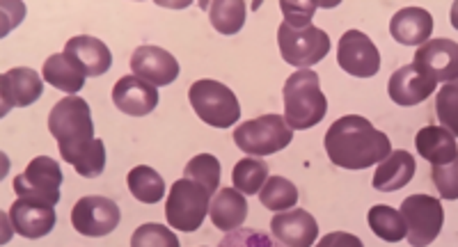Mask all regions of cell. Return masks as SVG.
Segmentation results:
<instances>
[{
    "label": "cell",
    "instance_id": "603a6c76",
    "mask_svg": "<svg viewBox=\"0 0 458 247\" xmlns=\"http://www.w3.org/2000/svg\"><path fill=\"white\" fill-rule=\"evenodd\" d=\"M415 170L417 165L412 154H408L403 149H396L376 167V175L371 183H374V188L378 192L401 191V188H406L411 183L412 176H415Z\"/></svg>",
    "mask_w": 458,
    "mask_h": 247
},
{
    "label": "cell",
    "instance_id": "277c9868",
    "mask_svg": "<svg viewBox=\"0 0 458 247\" xmlns=\"http://www.w3.org/2000/svg\"><path fill=\"white\" fill-rule=\"evenodd\" d=\"M188 101L198 117L216 129H229L241 119V106L236 94L227 85L211 81V78L195 81L188 89Z\"/></svg>",
    "mask_w": 458,
    "mask_h": 247
},
{
    "label": "cell",
    "instance_id": "30bf717a",
    "mask_svg": "<svg viewBox=\"0 0 458 247\" xmlns=\"http://www.w3.org/2000/svg\"><path fill=\"white\" fill-rule=\"evenodd\" d=\"M120 206L101 195L83 197L72 211V225L81 236H108L120 226Z\"/></svg>",
    "mask_w": 458,
    "mask_h": 247
},
{
    "label": "cell",
    "instance_id": "d6a6232c",
    "mask_svg": "<svg viewBox=\"0 0 458 247\" xmlns=\"http://www.w3.org/2000/svg\"><path fill=\"white\" fill-rule=\"evenodd\" d=\"M284 23L289 28H305L310 26L314 12L318 10V3H292V0H282L280 3Z\"/></svg>",
    "mask_w": 458,
    "mask_h": 247
},
{
    "label": "cell",
    "instance_id": "7c38bea8",
    "mask_svg": "<svg viewBox=\"0 0 458 247\" xmlns=\"http://www.w3.org/2000/svg\"><path fill=\"white\" fill-rule=\"evenodd\" d=\"M420 72L427 73L436 82H454L458 76V47L452 39H428L415 51V62Z\"/></svg>",
    "mask_w": 458,
    "mask_h": 247
},
{
    "label": "cell",
    "instance_id": "8992f818",
    "mask_svg": "<svg viewBox=\"0 0 458 247\" xmlns=\"http://www.w3.org/2000/svg\"><path fill=\"white\" fill-rule=\"evenodd\" d=\"M208 204H211V195L204 185L191 179L174 181L165 201L167 225L174 232H198L204 217L208 216Z\"/></svg>",
    "mask_w": 458,
    "mask_h": 247
},
{
    "label": "cell",
    "instance_id": "836d02e7",
    "mask_svg": "<svg viewBox=\"0 0 458 247\" xmlns=\"http://www.w3.org/2000/svg\"><path fill=\"white\" fill-rule=\"evenodd\" d=\"M437 117L445 124V129L456 135V85L449 82L443 92L437 94Z\"/></svg>",
    "mask_w": 458,
    "mask_h": 247
},
{
    "label": "cell",
    "instance_id": "e0dca14e",
    "mask_svg": "<svg viewBox=\"0 0 458 247\" xmlns=\"http://www.w3.org/2000/svg\"><path fill=\"white\" fill-rule=\"evenodd\" d=\"M271 232L284 247H312L318 238V225L312 213L293 209L273 217Z\"/></svg>",
    "mask_w": 458,
    "mask_h": 247
},
{
    "label": "cell",
    "instance_id": "8fae6325",
    "mask_svg": "<svg viewBox=\"0 0 458 247\" xmlns=\"http://www.w3.org/2000/svg\"><path fill=\"white\" fill-rule=\"evenodd\" d=\"M337 64L355 78H371L380 72V53L365 32L346 30L339 37Z\"/></svg>",
    "mask_w": 458,
    "mask_h": 247
},
{
    "label": "cell",
    "instance_id": "4316f807",
    "mask_svg": "<svg viewBox=\"0 0 458 247\" xmlns=\"http://www.w3.org/2000/svg\"><path fill=\"white\" fill-rule=\"evenodd\" d=\"M261 206L273 213H284L293 209L298 201V188L284 176H268L264 188L259 191Z\"/></svg>",
    "mask_w": 458,
    "mask_h": 247
},
{
    "label": "cell",
    "instance_id": "ac0fdd59",
    "mask_svg": "<svg viewBox=\"0 0 458 247\" xmlns=\"http://www.w3.org/2000/svg\"><path fill=\"white\" fill-rule=\"evenodd\" d=\"M10 220L16 234H21L28 241H37V238H44L53 232L57 217L53 206H44L28 200H16L10 206Z\"/></svg>",
    "mask_w": 458,
    "mask_h": 247
},
{
    "label": "cell",
    "instance_id": "3957f363",
    "mask_svg": "<svg viewBox=\"0 0 458 247\" xmlns=\"http://www.w3.org/2000/svg\"><path fill=\"white\" fill-rule=\"evenodd\" d=\"M318 82H321L318 73L312 69H298L286 78L282 97H284V122L292 131L314 129L328 113V101Z\"/></svg>",
    "mask_w": 458,
    "mask_h": 247
},
{
    "label": "cell",
    "instance_id": "ba28073f",
    "mask_svg": "<svg viewBox=\"0 0 458 247\" xmlns=\"http://www.w3.org/2000/svg\"><path fill=\"white\" fill-rule=\"evenodd\" d=\"M64 175L60 163L48 156H37L28 163L23 175L14 179V192L19 200L37 201V204L53 206L60 201V185H63Z\"/></svg>",
    "mask_w": 458,
    "mask_h": 247
},
{
    "label": "cell",
    "instance_id": "83f0119b",
    "mask_svg": "<svg viewBox=\"0 0 458 247\" xmlns=\"http://www.w3.org/2000/svg\"><path fill=\"white\" fill-rule=\"evenodd\" d=\"M369 226L371 232L386 243H399L406 238V222L401 213L392 206L378 204L369 211Z\"/></svg>",
    "mask_w": 458,
    "mask_h": 247
},
{
    "label": "cell",
    "instance_id": "44dd1931",
    "mask_svg": "<svg viewBox=\"0 0 458 247\" xmlns=\"http://www.w3.org/2000/svg\"><path fill=\"white\" fill-rule=\"evenodd\" d=\"M433 19L431 12L422 7H406L399 10L390 21V35L401 47H422L424 41L431 39Z\"/></svg>",
    "mask_w": 458,
    "mask_h": 247
},
{
    "label": "cell",
    "instance_id": "5b68a950",
    "mask_svg": "<svg viewBox=\"0 0 458 247\" xmlns=\"http://www.w3.org/2000/svg\"><path fill=\"white\" fill-rule=\"evenodd\" d=\"M293 140V131L286 126L282 115H261L234 129V142L243 154L264 158L286 149Z\"/></svg>",
    "mask_w": 458,
    "mask_h": 247
},
{
    "label": "cell",
    "instance_id": "f1b7e54d",
    "mask_svg": "<svg viewBox=\"0 0 458 247\" xmlns=\"http://www.w3.org/2000/svg\"><path fill=\"white\" fill-rule=\"evenodd\" d=\"M268 179V165L261 158H243L234 165L232 181L241 195H259Z\"/></svg>",
    "mask_w": 458,
    "mask_h": 247
},
{
    "label": "cell",
    "instance_id": "6da1fadb",
    "mask_svg": "<svg viewBox=\"0 0 458 247\" xmlns=\"http://www.w3.org/2000/svg\"><path fill=\"white\" fill-rule=\"evenodd\" d=\"M48 131L57 140L64 163L73 165L81 176L94 179L106 170L104 140L94 138V122L85 98L67 97L57 101L48 115Z\"/></svg>",
    "mask_w": 458,
    "mask_h": 247
},
{
    "label": "cell",
    "instance_id": "cb8c5ba5",
    "mask_svg": "<svg viewBox=\"0 0 458 247\" xmlns=\"http://www.w3.org/2000/svg\"><path fill=\"white\" fill-rule=\"evenodd\" d=\"M42 73L48 85H53L55 89H63L72 97H76L85 88V78H88L81 72L79 64L64 53H55V55L47 57Z\"/></svg>",
    "mask_w": 458,
    "mask_h": 247
},
{
    "label": "cell",
    "instance_id": "7a4b0ae2",
    "mask_svg": "<svg viewBox=\"0 0 458 247\" xmlns=\"http://www.w3.org/2000/svg\"><path fill=\"white\" fill-rule=\"evenodd\" d=\"M323 144L333 165L344 170H367L392 154L390 138L360 115L339 117L328 129Z\"/></svg>",
    "mask_w": 458,
    "mask_h": 247
},
{
    "label": "cell",
    "instance_id": "1f68e13d",
    "mask_svg": "<svg viewBox=\"0 0 458 247\" xmlns=\"http://www.w3.org/2000/svg\"><path fill=\"white\" fill-rule=\"evenodd\" d=\"M218 247H284L277 238L268 236L261 229H236V232H229L227 236L220 241Z\"/></svg>",
    "mask_w": 458,
    "mask_h": 247
},
{
    "label": "cell",
    "instance_id": "52a82bcc",
    "mask_svg": "<svg viewBox=\"0 0 458 247\" xmlns=\"http://www.w3.org/2000/svg\"><path fill=\"white\" fill-rule=\"evenodd\" d=\"M277 47H280V55L284 57L286 64L308 69L328 55L330 37L317 26L289 28L282 21L280 30H277Z\"/></svg>",
    "mask_w": 458,
    "mask_h": 247
},
{
    "label": "cell",
    "instance_id": "e575fe53",
    "mask_svg": "<svg viewBox=\"0 0 458 247\" xmlns=\"http://www.w3.org/2000/svg\"><path fill=\"white\" fill-rule=\"evenodd\" d=\"M433 181H436L437 191L445 200H456L458 197V163L445 165V167H433Z\"/></svg>",
    "mask_w": 458,
    "mask_h": 247
},
{
    "label": "cell",
    "instance_id": "484cf974",
    "mask_svg": "<svg viewBox=\"0 0 458 247\" xmlns=\"http://www.w3.org/2000/svg\"><path fill=\"white\" fill-rule=\"evenodd\" d=\"M245 10L243 0H216L208 7V19L220 35H236L245 26Z\"/></svg>",
    "mask_w": 458,
    "mask_h": 247
},
{
    "label": "cell",
    "instance_id": "9a60e30c",
    "mask_svg": "<svg viewBox=\"0 0 458 247\" xmlns=\"http://www.w3.org/2000/svg\"><path fill=\"white\" fill-rule=\"evenodd\" d=\"M113 103L117 110L131 117H145L158 106V88L138 76H124L114 82Z\"/></svg>",
    "mask_w": 458,
    "mask_h": 247
},
{
    "label": "cell",
    "instance_id": "f546056e",
    "mask_svg": "<svg viewBox=\"0 0 458 247\" xmlns=\"http://www.w3.org/2000/svg\"><path fill=\"white\" fill-rule=\"evenodd\" d=\"M220 163L214 154H199L183 167V179L204 185L208 195H216L220 185Z\"/></svg>",
    "mask_w": 458,
    "mask_h": 247
},
{
    "label": "cell",
    "instance_id": "4fadbf2b",
    "mask_svg": "<svg viewBox=\"0 0 458 247\" xmlns=\"http://www.w3.org/2000/svg\"><path fill=\"white\" fill-rule=\"evenodd\" d=\"M131 72L154 88L172 85L179 76L177 57L158 47H138L131 55Z\"/></svg>",
    "mask_w": 458,
    "mask_h": 247
},
{
    "label": "cell",
    "instance_id": "4dcf8cb0",
    "mask_svg": "<svg viewBox=\"0 0 458 247\" xmlns=\"http://www.w3.org/2000/svg\"><path fill=\"white\" fill-rule=\"evenodd\" d=\"M131 247H179V238L174 236L170 226L157 225H140L131 236Z\"/></svg>",
    "mask_w": 458,
    "mask_h": 247
},
{
    "label": "cell",
    "instance_id": "5bb4252c",
    "mask_svg": "<svg viewBox=\"0 0 458 247\" xmlns=\"http://www.w3.org/2000/svg\"><path fill=\"white\" fill-rule=\"evenodd\" d=\"M44 82L39 73L32 69L19 67L10 69L0 76V101H3V115L12 108H28L37 98L42 97Z\"/></svg>",
    "mask_w": 458,
    "mask_h": 247
},
{
    "label": "cell",
    "instance_id": "2e32d148",
    "mask_svg": "<svg viewBox=\"0 0 458 247\" xmlns=\"http://www.w3.org/2000/svg\"><path fill=\"white\" fill-rule=\"evenodd\" d=\"M436 85L437 82L431 81L424 72H420L415 64H406V67H399L390 76L387 94H390L396 106L411 108V106L427 101L436 92Z\"/></svg>",
    "mask_w": 458,
    "mask_h": 247
},
{
    "label": "cell",
    "instance_id": "9c48e42d",
    "mask_svg": "<svg viewBox=\"0 0 458 247\" xmlns=\"http://www.w3.org/2000/svg\"><path fill=\"white\" fill-rule=\"evenodd\" d=\"M406 222V238L412 247H427L443 232L445 211L440 200L431 195H411L399 209Z\"/></svg>",
    "mask_w": 458,
    "mask_h": 247
},
{
    "label": "cell",
    "instance_id": "7402d4cb",
    "mask_svg": "<svg viewBox=\"0 0 458 247\" xmlns=\"http://www.w3.org/2000/svg\"><path fill=\"white\" fill-rule=\"evenodd\" d=\"M248 213H250L248 211V200H245V195H241L236 188H223V191L216 192L211 204H208L211 222L225 234L241 229V225L245 222Z\"/></svg>",
    "mask_w": 458,
    "mask_h": 247
},
{
    "label": "cell",
    "instance_id": "d590c367",
    "mask_svg": "<svg viewBox=\"0 0 458 247\" xmlns=\"http://www.w3.org/2000/svg\"><path fill=\"white\" fill-rule=\"evenodd\" d=\"M317 247H365L358 236L349 232H330L318 241Z\"/></svg>",
    "mask_w": 458,
    "mask_h": 247
},
{
    "label": "cell",
    "instance_id": "d6986e66",
    "mask_svg": "<svg viewBox=\"0 0 458 247\" xmlns=\"http://www.w3.org/2000/svg\"><path fill=\"white\" fill-rule=\"evenodd\" d=\"M64 55L72 57L79 64L85 76H104L113 67V53L104 41L89 35L72 37L64 47Z\"/></svg>",
    "mask_w": 458,
    "mask_h": 247
},
{
    "label": "cell",
    "instance_id": "ffe728a7",
    "mask_svg": "<svg viewBox=\"0 0 458 247\" xmlns=\"http://www.w3.org/2000/svg\"><path fill=\"white\" fill-rule=\"evenodd\" d=\"M417 154L433 165V167H445V165L458 163V142L456 135L445 126H424L415 138Z\"/></svg>",
    "mask_w": 458,
    "mask_h": 247
},
{
    "label": "cell",
    "instance_id": "d4e9b609",
    "mask_svg": "<svg viewBox=\"0 0 458 247\" xmlns=\"http://www.w3.org/2000/svg\"><path fill=\"white\" fill-rule=\"evenodd\" d=\"M126 183H129L131 195L136 197L142 204H158L165 195V181L158 175L154 167L149 165H138L126 176Z\"/></svg>",
    "mask_w": 458,
    "mask_h": 247
}]
</instances>
